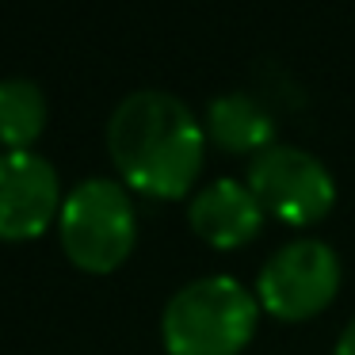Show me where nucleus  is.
Listing matches in <instances>:
<instances>
[{
  "label": "nucleus",
  "instance_id": "6",
  "mask_svg": "<svg viewBox=\"0 0 355 355\" xmlns=\"http://www.w3.org/2000/svg\"><path fill=\"white\" fill-rule=\"evenodd\" d=\"M62 176L35 149L0 153V241H35L58 225L62 214Z\"/></svg>",
  "mask_w": 355,
  "mask_h": 355
},
{
  "label": "nucleus",
  "instance_id": "7",
  "mask_svg": "<svg viewBox=\"0 0 355 355\" xmlns=\"http://www.w3.org/2000/svg\"><path fill=\"white\" fill-rule=\"evenodd\" d=\"M263 210L256 202V195L248 191L245 180L222 176L214 184H207L202 191L191 195L187 202V225L202 245L218 248V252H233L245 248L248 241L260 237L263 230Z\"/></svg>",
  "mask_w": 355,
  "mask_h": 355
},
{
  "label": "nucleus",
  "instance_id": "3",
  "mask_svg": "<svg viewBox=\"0 0 355 355\" xmlns=\"http://www.w3.org/2000/svg\"><path fill=\"white\" fill-rule=\"evenodd\" d=\"M58 241L77 271H119L138 245V210L130 187L111 176H88L73 184L58 214Z\"/></svg>",
  "mask_w": 355,
  "mask_h": 355
},
{
  "label": "nucleus",
  "instance_id": "4",
  "mask_svg": "<svg viewBox=\"0 0 355 355\" xmlns=\"http://www.w3.org/2000/svg\"><path fill=\"white\" fill-rule=\"evenodd\" d=\"M340 279H344V268H340L336 248L317 237H298L263 260L256 275V302L275 321L298 324L324 313L336 302Z\"/></svg>",
  "mask_w": 355,
  "mask_h": 355
},
{
  "label": "nucleus",
  "instance_id": "2",
  "mask_svg": "<svg viewBox=\"0 0 355 355\" xmlns=\"http://www.w3.org/2000/svg\"><path fill=\"white\" fill-rule=\"evenodd\" d=\"M260 302L233 275H202L184 283L161 313V344L168 355H241L256 336Z\"/></svg>",
  "mask_w": 355,
  "mask_h": 355
},
{
  "label": "nucleus",
  "instance_id": "8",
  "mask_svg": "<svg viewBox=\"0 0 355 355\" xmlns=\"http://www.w3.org/2000/svg\"><path fill=\"white\" fill-rule=\"evenodd\" d=\"M202 130H207V146L230 157H260L263 149L275 146V119L248 92L214 96L202 115Z\"/></svg>",
  "mask_w": 355,
  "mask_h": 355
},
{
  "label": "nucleus",
  "instance_id": "9",
  "mask_svg": "<svg viewBox=\"0 0 355 355\" xmlns=\"http://www.w3.org/2000/svg\"><path fill=\"white\" fill-rule=\"evenodd\" d=\"M50 123L46 92L31 77L0 80V146L4 149H35Z\"/></svg>",
  "mask_w": 355,
  "mask_h": 355
},
{
  "label": "nucleus",
  "instance_id": "1",
  "mask_svg": "<svg viewBox=\"0 0 355 355\" xmlns=\"http://www.w3.org/2000/svg\"><path fill=\"white\" fill-rule=\"evenodd\" d=\"M107 153L119 180L149 199L191 195L207 157V130L180 96L138 88L107 119Z\"/></svg>",
  "mask_w": 355,
  "mask_h": 355
},
{
  "label": "nucleus",
  "instance_id": "10",
  "mask_svg": "<svg viewBox=\"0 0 355 355\" xmlns=\"http://www.w3.org/2000/svg\"><path fill=\"white\" fill-rule=\"evenodd\" d=\"M332 355H355V317L347 321V329L340 332V340H336V352Z\"/></svg>",
  "mask_w": 355,
  "mask_h": 355
},
{
  "label": "nucleus",
  "instance_id": "5",
  "mask_svg": "<svg viewBox=\"0 0 355 355\" xmlns=\"http://www.w3.org/2000/svg\"><path fill=\"white\" fill-rule=\"evenodd\" d=\"M248 191L256 195L260 210L283 225H317L336 207V180L321 157L298 146H271L252 157L245 176Z\"/></svg>",
  "mask_w": 355,
  "mask_h": 355
}]
</instances>
